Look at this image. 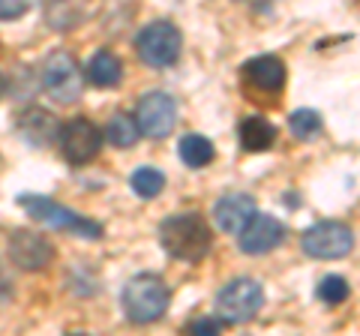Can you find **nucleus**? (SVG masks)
Here are the masks:
<instances>
[{"mask_svg":"<svg viewBox=\"0 0 360 336\" xmlns=\"http://www.w3.org/2000/svg\"><path fill=\"white\" fill-rule=\"evenodd\" d=\"M243 82L250 91L267 96V103L279 99V91L285 87V63L276 54H262V58H252L240 66Z\"/></svg>","mask_w":360,"mask_h":336,"instance_id":"13","label":"nucleus"},{"mask_svg":"<svg viewBox=\"0 0 360 336\" xmlns=\"http://www.w3.org/2000/svg\"><path fill=\"white\" fill-rule=\"evenodd\" d=\"M103 136L108 138V144L127 150V148H135V144H139L141 132H139V123H135V115H129V111H117V115L108 120Z\"/></svg>","mask_w":360,"mask_h":336,"instance_id":"18","label":"nucleus"},{"mask_svg":"<svg viewBox=\"0 0 360 336\" xmlns=\"http://www.w3.org/2000/svg\"><path fill=\"white\" fill-rule=\"evenodd\" d=\"M87 78L96 87H117L123 82V60L115 51H96L87 63Z\"/></svg>","mask_w":360,"mask_h":336,"instance_id":"16","label":"nucleus"},{"mask_svg":"<svg viewBox=\"0 0 360 336\" xmlns=\"http://www.w3.org/2000/svg\"><path fill=\"white\" fill-rule=\"evenodd\" d=\"M6 93V78H4V72H0V96Z\"/></svg>","mask_w":360,"mask_h":336,"instance_id":"24","label":"nucleus"},{"mask_svg":"<svg viewBox=\"0 0 360 336\" xmlns=\"http://www.w3.org/2000/svg\"><path fill=\"white\" fill-rule=\"evenodd\" d=\"M255 210H258V205H255L252 195L229 193L213 205V222H217V228L225 231V234H238L246 222L255 217Z\"/></svg>","mask_w":360,"mask_h":336,"instance_id":"14","label":"nucleus"},{"mask_svg":"<svg viewBox=\"0 0 360 336\" xmlns=\"http://www.w3.org/2000/svg\"><path fill=\"white\" fill-rule=\"evenodd\" d=\"M18 205L27 210V214L49 226L54 231H66V234H75V238H84V240H99L103 238V226L94 219H87L82 214H75L66 205H58L54 198H45V195H21Z\"/></svg>","mask_w":360,"mask_h":336,"instance_id":"3","label":"nucleus"},{"mask_svg":"<svg viewBox=\"0 0 360 336\" xmlns=\"http://www.w3.org/2000/svg\"><path fill=\"white\" fill-rule=\"evenodd\" d=\"M9 261H13L18 271H27V273H37L45 271L51 261H54V246L49 238H42L37 231H27V228H15L9 234Z\"/></svg>","mask_w":360,"mask_h":336,"instance_id":"10","label":"nucleus"},{"mask_svg":"<svg viewBox=\"0 0 360 336\" xmlns=\"http://www.w3.org/2000/svg\"><path fill=\"white\" fill-rule=\"evenodd\" d=\"M168 304H172V288L156 273H139L132 276L123 288V309L132 324H153L160 321Z\"/></svg>","mask_w":360,"mask_h":336,"instance_id":"2","label":"nucleus"},{"mask_svg":"<svg viewBox=\"0 0 360 336\" xmlns=\"http://www.w3.org/2000/svg\"><path fill=\"white\" fill-rule=\"evenodd\" d=\"M177 156H180V162H184L186 168L198 172V168H205V165L213 162L217 150H213V141H210L207 136L189 132V136H184V138L177 141Z\"/></svg>","mask_w":360,"mask_h":336,"instance_id":"17","label":"nucleus"},{"mask_svg":"<svg viewBox=\"0 0 360 336\" xmlns=\"http://www.w3.org/2000/svg\"><path fill=\"white\" fill-rule=\"evenodd\" d=\"M225 328V321L217 316V318H195V321H189L186 324V333H219Z\"/></svg>","mask_w":360,"mask_h":336,"instance_id":"23","label":"nucleus"},{"mask_svg":"<svg viewBox=\"0 0 360 336\" xmlns=\"http://www.w3.org/2000/svg\"><path fill=\"white\" fill-rule=\"evenodd\" d=\"M42 87L54 103L72 105L84 93V75L82 66L70 51H51L42 63Z\"/></svg>","mask_w":360,"mask_h":336,"instance_id":"5","label":"nucleus"},{"mask_svg":"<svg viewBox=\"0 0 360 336\" xmlns=\"http://www.w3.org/2000/svg\"><path fill=\"white\" fill-rule=\"evenodd\" d=\"M105 136L99 132V127L87 117H72L70 123H63L58 132L60 153L70 165H84L90 160H96V153L103 150Z\"/></svg>","mask_w":360,"mask_h":336,"instance_id":"8","label":"nucleus"},{"mask_svg":"<svg viewBox=\"0 0 360 336\" xmlns=\"http://www.w3.org/2000/svg\"><path fill=\"white\" fill-rule=\"evenodd\" d=\"M285 234H288L285 226L276 217L255 210V217L238 231V246L246 255H264V252H274L276 246H283Z\"/></svg>","mask_w":360,"mask_h":336,"instance_id":"12","label":"nucleus"},{"mask_svg":"<svg viewBox=\"0 0 360 336\" xmlns=\"http://www.w3.org/2000/svg\"><path fill=\"white\" fill-rule=\"evenodd\" d=\"M264 306V288L250 276H238L217 291V316L225 324H246Z\"/></svg>","mask_w":360,"mask_h":336,"instance_id":"4","label":"nucleus"},{"mask_svg":"<svg viewBox=\"0 0 360 336\" xmlns=\"http://www.w3.org/2000/svg\"><path fill=\"white\" fill-rule=\"evenodd\" d=\"M238 138H240V148L246 153H264L276 144V127L262 115H250V117L240 120Z\"/></svg>","mask_w":360,"mask_h":336,"instance_id":"15","label":"nucleus"},{"mask_svg":"<svg viewBox=\"0 0 360 336\" xmlns=\"http://www.w3.org/2000/svg\"><path fill=\"white\" fill-rule=\"evenodd\" d=\"M348 295H352V285H348V279L345 276H324L321 283H319V297L324 300V304H330V306H340L348 300Z\"/></svg>","mask_w":360,"mask_h":336,"instance_id":"21","label":"nucleus"},{"mask_svg":"<svg viewBox=\"0 0 360 336\" xmlns=\"http://www.w3.org/2000/svg\"><path fill=\"white\" fill-rule=\"evenodd\" d=\"M13 129L15 136L27 144V148H49L51 141H58V132H60V120L51 115L49 108H39V105H27L21 108L15 120H13Z\"/></svg>","mask_w":360,"mask_h":336,"instance_id":"11","label":"nucleus"},{"mask_svg":"<svg viewBox=\"0 0 360 336\" xmlns=\"http://www.w3.org/2000/svg\"><path fill=\"white\" fill-rule=\"evenodd\" d=\"M160 243L165 255H172L177 261L195 264L210 252L213 231L201 214L186 210V214H172L160 222Z\"/></svg>","mask_w":360,"mask_h":336,"instance_id":"1","label":"nucleus"},{"mask_svg":"<svg viewBox=\"0 0 360 336\" xmlns=\"http://www.w3.org/2000/svg\"><path fill=\"white\" fill-rule=\"evenodd\" d=\"M288 129H291V136H295L297 141H312V138H319V132H321V115H319V111H312V108H297V111H291Z\"/></svg>","mask_w":360,"mask_h":336,"instance_id":"20","label":"nucleus"},{"mask_svg":"<svg viewBox=\"0 0 360 336\" xmlns=\"http://www.w3.org/2000/svg\"><path fill=\"white\" fill-rule=\"evenodd\" d=\"M180 49H184V37H180V30L165 18L150 21V25L139 33V39H135L139 58L148 66H153V70L174 66L180 60Z\"/></svg>","mask_w":360,"mask_h":336,"instance_id":"6","label":"nucleus"},{"mask_svg":"<svg viewBox=\"0 0 360 336\" xmlns=\"http://www.w3.org/2000/svg\"><path fill=\"white\" fill-rule=\"evenodd\" d=\"M135 123H139V132L148 138H168L177 123V103L174 96H168L162 91H150L139 99V108H135Z\"/></svg>","mask_w":360,"mask_h":336,"instance_id":"9","label":"nucleus"},{"mask_svg":"<svg viewBox=\"0 0 360 336\" xmlns=\"http://www.w3.org/2000/svg\"><path fill=\"white\" fill-rule=\"evenodd\" d=\"M30 9V0H0V21L21 18Z\"/></svg>","mask_w":360,"mask_h":336,"instance_id":"22","label":"nucleus"},{"mask_svg":"<svg viewBox=\"0 0 360 336\" xmlns=\"http://www.w3.org/2000/svg\"><path fill=\"white\" fill-rule=\"evenodd\" d=\"M129 186H132V193L139 198H156L165 189V174L160 172V168L141 165V168H135L132 172Z\"/></svg>","mask_w":360,"mask_h":336,"instance_id":"19","label":"nucleus"},{"mask_svg":"<svg viewBox=\"0 0 360 336\" xmlns=\"http://www.w3.org/2000/svg\"><path fill=\"white\" fill-rule=\"evenodd\" d=\"M300 246L309 259H345L354 250V231L345 222L324 219L303 231Z\"/></svg>","mask_w":360,"mask_h":336,"instance_id":"7","label":"nucleus"}]
</instances>
